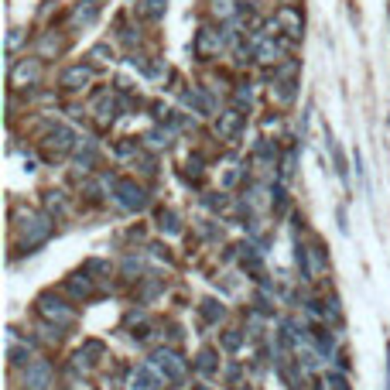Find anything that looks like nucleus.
Instances as JSON below:
<instances>
[{"label":"nucleus","mask_w":390,"mask_h":390,"mask_svg":"<svg viewBox=\"0 0 390 390\" xmlns=\"http://www.w3.org/2000/svg\"><path fill=\"white\" fill-rule=\"evenodd\" d=\"M14 230H18L21 243H24V250L28 254H35L38 247H45L48 240H52V233H55V219L45 213V209H21L18 216H14Z\"/></svg>","instance_id":"1"},{"label":"nucleus","mask_w":390,"mask_h":390,"mask_svg":"<svg viewBox=\"0 0 390 390\" xmlns=\"http://www.w3.org/2000/svg\"><path fill=\"white\" fill-rule=\"evenodd\" d=\"M35 312H38L41 322H52V325H59L62 332L76 325V308H72L65 298H59L55 291L38 294V298H35Z\"/></svg>","instance_id":"2"},{"label":"nucleus","mask_w":390,"mask_h":390,"mask_svg":"<svg viewBox=\"0 0 390 390\" xmlns=\"http://www.w3.org/2000/svg\"><path fill=\"white\" fill-rule=\"evenodd\" d=\"M151 363L165 373V380H168V384H175V387L189 384V370H192V363H189V360H185V352L175 350V346H161V350H155V352H151Z\"/></svg>","instance_id":"3"},{"label":"nucleus","mask_w":390,"mask_h":390,"mask_svg":"<svg viewBox=\"0 0 390 390\" xmlns=\"http://www.w3.org/2000/svg\"><path fill=\"white\" fill-rule=\"evenodd\" d=\"M11 89L14 93H24V89H38L41 79H45V59L38 55H24V59H11Z\"/></svg>","instance_id":"4"},{"label":"nucleus","mask_w":390,"mask_h":390,"mask_svg":"<svg viewBox=\"0 0 390 390\" xmlns=\"http://www.w3.org/2000/svg\"><path fill=\"white\" fill-rule=\"evenodd\" d=\"M113 199L123 213H144L147 209V189L137 185L134 178H113Z\"/></svg>","instance_id":"5"},{"label":"nucleus","mask_w":390,"mask_h":390,"mask_svg":"<svg viewBox=\"0 0 390 390\" xmlns=\"http://www.w3.org/2000/svg\"><path fill=\"white\" fill-rule=\"evenodd\" d=\"M76 140H79V134L72 130V127H65V123H52L48 134H45V140H41V147H45V155L52 157V161H59V157L76 155Z\"/></svg>","instance_id":"6"},{"label":"nucleus","mask_w":390,"mask_h":390,"mask_svg":"<svg viewBox=\"0 0 390 390\" xmlns=\"http://www.w3.org/2000/svg\"><path fill=\"white\" fill-rule=\"evenodd\" d=\"M21 387L24 390H52L55 387V367L48 360L35 356L24 370H21Z\"/></svg>","instance_id":"7"},{"label":"nucleus","mask_w":390,"mask_h":390,"mask_svg":"<svg viewBox=\"0 0 390 390\" xmlns=\"http://www.w3.org/2000/svg\"><path fill=\"white\" fill-rule=\"evenodd\" d=\"M59 82L65 93H86L96 82V65L93 62H72L69 69H62Z\"/></svg>","instance_id":"8"},{"label":"nucleus","mask_w":390,"mask_h":390,"mask_svg":"<svg viewBox=\"0 0 390 390\" xmlns=\"http://www.w3.org/2000/svg\"><path fill=\"white\" fill-rule=\"evenodd\" d=\"M223 48H226V38H223V31H216V28H199L192 38V55L199 62H213L223 55Z\"/></svg>","instance_id":"9"},{"label":"nucleus","mask_w":390,"mask_h":390,"mask_svg":"<svg viewBox=\"0 0 390 390\" xmlns=\"http://www.w3.org/2000/svg\"><path fill=\"white\" fill-rule=\"evenodd\" d=\"M274 24L281 28V38H288V41H298L305 35V14H301V7H294V4H281V7L274 11Z\"/></svg>","instance_id":"10"},{"label":"nucleus","mask_w":390,"mask_h":390,"mask_svg":"<svg viewBox=\"0 0 390 390\" xmlns=\"http://www.w3.org/2000/svg\"><path fill=\"white\" fill-rule=\"evenodd\" d=\"M130 390H168V380H165V373L147 360V363H140V367L130 370Z\"/></svg>","instance_id":"11"},{"label":"nucleus","mask_w":390,"mask_h":390,"mask_svg":"<svg viewBox=\"0 0 390 390\" xmlns=\"http://www.w3.org/2000/svg\"><path fill=\"white\" fill-rule=\"evenodd\" d=\"M93 113H96V123H99V127H110V123L120 117V93L99 89L96 96H93Z\"/></svg>","instance_id":"12"},{"label":"nucleus","mask_w":390,"mask_h":390,"mask_svg":"<svg viewBox=\"0 0 390 390\" xmlns=\"http://www.w3.org/2000/svg\"><path fill=\"white\" fill-rule=\"evenodd\" d=\"M96 277H89V271H76L65 277V284H62V291L69 294L72 301H89V298H96V284H93Z\"/></svg>","instance_id":"13"},{"label":"nucleus","mask_w":390,"mask_h":390,"mask_svg":"<svg viewBox=\"0 0 390 390\" xmlns=\"http://www.w3.org/2000/svg\"><path fill=\"white\" fill-rule=\"evenodd\" d=\"M192 367L199 377H219L223 373V360H219V350L216 346H202V350L195 352V360H192Z\"/></svg>","instance_id":"14"},{"label":"nucleus","mask_w":390,"mask_h":390,"mask_svg":"<svg viewBox=\"0 0 390 390\" xmlns=\"http://www.w3.org/2000/svg\"><path fill=\"white\" fill-rule=\"evenodd\" d=\"M41 209L59 223V219H65V216L72 213V202H69V195L62 192V189H48V192H41Z\"/></svg>","instance_id":"15"},{"label":"nucleus","mask_w":390,"mask_h":390,"mask_svg":"<svg viewBox=\"0 0 390 390\" xmlns=\"http://www.w3.org/2000/svg\"><path fill=\"white\" fill-rule=\"evenodd\" d=\"M240 127H243V110L230 106V110L216 113V137H219V140H233V137L240 134Z\"/></svg>","instance_id":"16"},{"label":"nucleus","mask_w":390,"mask_h":390,"mask_svg":"<svg viewBox=\"0 0 390 390\" xmlns=\"http://www.w3.org/2000/svg\"><path fill=\"white\" fill-rule=\"evenodd\" d=\"M144 140H147L151 151H168L172 140H175V127H172V123H168V127H165V123H155V127L144 134Z\"/></svg>","instance_id":"17"},{"label":"nucleus","mask_w":390,"mask_h":390,"mask_svg":"<svg viewBox=\"0 0 390 390\" xmlns=\"http://www.w3.org/2000/svg\"><path fill=\"white\" fill-rule=\"evenodd\" d=\"M308 247V267H312V281H318L322 274L329 271V254H325V247L312 240V243H305Z\"/></svg>","instance_id":"18"},{"label":"nucleus","mask_w":390,"mask_h":390,"mask_svg":"<svg viewBox=\"0 0 390 390\" xmlns=\"http://www.w3.org/2000/svg\"><path fill=\"white\" fill-rule=\"evenodd\" d=\"M294 96H298V82H274L271 86V103L274 106H291Z\"/></svg>","instance_id":"19"},{"label":"nucleus","mask_w":390,"mask_h":390,"mask_svg":"<svg viewBox=\"0 0 390 390\" xmlns=\"http://www.w3.org/2000/svg\"><path fill=\"white\" fill-rule=\"evenodd\" d=\"M59 52H62V38L55 31H45L38 38V45H35V55H38V59H55Z\"/></svg>","instance_id":"20"},{"label":"nucleus","mask_w":390,"mask_h":390,"mask_svg":"<svg viewBox=\"0 0 390 390\" xmlns=\"http://www.w3.org/2000/svg\"><path fill=\"white\" fill-rule=\"evenodd\" d=\"M294 168H298V151L294 147L281 151V157H277V182H291Z\"/></svg>","instance_id":"21"},{"label":"nucleus","mask_w":390,"mask_h":390,"mask_svg":"<svg viewBox=\"0 0 390 390\" xmlns=\"http://www.w3.org/2000/svg\"><path fill=\"white\" fill-rule=\"evenodd\" d=\"M233 106L236 110H243V113H250V106H254V82H236L233 86Z\"/></svg>","instance_id":"22"},{"label":"nucleus","mask_w":390,"mask_h":390,"mask_svg":"<svg viewBox=\"0 0 390 390\" xmlns=\"http://www.w3.org/2000/svg\"><path fill=\"white\" fill-rule=\"evenodd\" d=\"M199 315H202L209 325H219V322L226 318V308H223V301H216V298H206V301L199 305Z\"/></svg>","instance_id":"23"},{"label":"nucleus","mask_w":390,"mask_h":390,"mask_svg":"<svg viewBox=\"0 0 390 390\" xmlns=\"http://www.w3.org/2000/svg\"><path fill=\"white\" fill-rule=\"evenodd\" d=\"M96 18H99V4H93V0H82V4L72 7V24H93Z\"/></svg>","instance_id":"24"},{"label":"nucleus","mask_w":390,"mask_h":390,"mask_svg":"<svg viewBox=\"0 0 390 390\" xmlns=\"http://www.w3.org/2000/svg\"><path fill=\"white\" fill-rule=\"evenodd\" d=\"M165 11H168L165 0H140V4H137V14L144 21H161L165 18Z\"/></svg>","instance_id":"25"},{"label":"nucleus","mask_w":390,"mask_h":390,"mask_svg":"<svg viewBox=\"0 0 390 390\" xmlns=\"http://www.w3.org/2000/svg\"><path fill=\"white\" fill-rule=\"evenodd\" d=\"M155 219H157V230H161V233H168V236L182 233V223H178V216L172 213V209H157Z\"/></svg>","instance_id":"26"},{"label":"nucleus","mask_w":390,"mask_h":390,"mask_svg":"<svg viewBox=\"0 0 390 390\" xmlns=\"http://www.w3.org/2000/svg\"><path fill=\"white\" fill-rule=\"evenodd\" d=\"M144 284H140V291H134V298H137V305H147L151 298H157V294L165 291V284L161 281H155V277H140Z\"/></svg>","instance_id":"27"},{"label":"nucleus","mask_w":390,"mask_h":390,"mask_svg":"<svg viewBox=\"0 0 390 390\" xmlns=\"http://www.w3.org/2000/svg\"><path fill=\"white\" fill-rule=\"evenodd\" d=\"M243 339H247V332H240V329H223L219 332V346L226 352H240L243 350Z\"/></svg>","instance_id":"28"},{"label":"nucleus","mask_w":390,"mask_h":390,"mask_svg":"<svg viewBox=\"0 0 390 390\" xmlns=\"http://www.w3.org/2000/svg\"><path fill=\"white\" fill-rule=\"evenodd\" d=\"M329 140V151H332V165H335V175L342 178L346 185H350V168H346V157H342V151H339V144H335V137H325Z\"/></svg>","instance_id":"29"},{"label":"nucleus","mask_w":390,"mask_h":390,"mask_svg":"<svg viewBox=\"0 0 390 390\" xmlns=\"http://www.w3.org/2000/svg\"><path fill=\"white\" fill-rule=\"evenodd\" d=\"M271 206L277 216L288 213V189H284V182H274L271 185Z\"/></svg>","instance_id":"30"},{"label":"nucleus","mask_w":390,"mask_h":390,"mask_svg":"<svg viewBox=\"0 0 390 390\" xmlns=\"http://www.w3.org/2000/svg\"><path fill=\"white\" fill-rule=\"evenodd\" d=\"M209 11H213L219 21H230V18L240 14V4H233V0H213V4H209Z\"/></svg>","instance_id":"31"},{"label":"nucleus","mask_w":390,"mask_h":390,"mask_svg":"<svg viewBox=\"0 0 390 390\" xmlns=\"http://www.w3.org/2000/svg\"><path fill=\"white\" fill-rule=\"evenodd\" d=\"M298 59H284L274 69V82H298Z\"/></svg>","instance_id":"32"},{"label":"nucleus","mask_w":390,"mask_h":390,"mask_svg":"<svg viewBox=\"0 0 390 390\" xmlns=\"http://www.w3.org/2000/svg\"><path fill=\"white\" fill-rule=\"evenodd\" d=\"M322 318H325V325H339V322H342L339 298H325V301H322Z\"/></svg>","instance_id":"33"},{"label":"nucleus","mask_w":390,"mask_h":390,"mask_svg":"<svg viewBox=\"0 0 390 390\" xmlns=\"http://www.w3.org/2000/svg\"><path fill=\"white\" fill-rule=\"evenodd\" d=\"M294 264L301 271V281H312V267H308V247L305 243H294Z\"/></svg>","instance_id":"34"},{"label":"nucleus","mask_w":390,"mask_h":390,"mask_svg":"<svg viewBox=\"0 0 390 390\" xmlns=\"http://www.w3.org/2000/svg\"><path fill=\"white\" fill-rule=\"evenodd\" d=\"M79 352H82L89 363H96V360H103V356H106V346H103L99 339H86V342L79 346Z\"/></svg>","instance_id":"35"},{"label":"nucleus","mask_w":390,"mask_h":390,"mask_svg":"<svg viewBox=\"0 0 390 390\" xmlns=\"http://www.w3.org/2000/svg\"><path fill=\"white\" fill-rule=\"evenodd\" d=\"M24 45H28V31H24V28H11V35H7V52L18 59V52Z\"/></svg>","instance_id":"36"},{"label":"nucleus","mask_w":390,"mask_h":390,"mask_svg":"<svg viewBox=\"0 0 390 390\" xmlns=\"http://www.w3.org/2000/svg\"><path fill=\"white\" fill-rule=\"evenodd\" d=\"M89 59H93V65H103V62H113V48H110L106 41H99V45H93V48H89Z\"/></svg>","instance_id":"37"},{"label":"nucleus","mask_w":390,"mask_h":390,"mask_svg":"<svg viewBox=\"0 0 390 390\" xmlns=\"http://www.w3.org/2000/svg\"><path fill=\"white\" fill-rule=\"evenodd\" d=\"M140 271H144V260L137 254H130L123 260V274H127V281H140Z\"/></svg>","instance_id":"38"},{"label":"nucleus","mask_w":390,"mask_h":390,"mask_svg":"<svg viewBox=\"0 0 390 390\" xmlns=\"http://www.w3.org/2000/svg\"><path fill=\"white\" fill-rule=\"evenodd\" d=\"M315 342H318V352H322V356H332V350H335V339H332L329 329L315 332Z\"/></svg>","instance_id":"39"},{"label":"nucleus","mask_w":390,"mask_h":390,"mask_svg":"<svg viewBox=\"0 0 390 390\" xmlns=\"http://www.w3.org/2000/svg\"><path fill=\"white\" fill-rule=\"evenodd\" d=\"M209 209H216V213H223L226 206H230V195L226 192H206V199H202Z\"/></svg>","instance_id":"40"},{"label":"nucleus","mask_w":390,"mask_h":390,"mask_svg":"<svg viewBox=\"0 0 390 390\" xmlns=\"http://www.w3.org/2000/svg\"><path fill=\"white\" fill-rule=\"evenodd\" d=\"M325 384H329L332 390H350V380H346V373L342 370H329L325 373Z\"/></svg>","instance_id":"41"},{"label":"nucleus","mask_w":390,"mask_h":390,"mask_svg":"<svg viewBox=\"0 0 390 390\" xmlns=\"http://www.w3.org/2000/svg\"><path fill=\"white\" fill-rule=\"evenodd\" d=\"M240 363H230V367H226V370H223V377H226V384H230V387L233 390H240Z\"/></svg>","instance_id":"42"},{"label":"nucleus","mask_w":390,"mask_h":390,"mask_svg":"<svg viewBox=\"0 0 390 390\" xmlns=\"http://www.w3.org/2000/svg\"><path fill=\"white\" fill-rule=\"evenodd\" d=\"M82 271H89V274H106V271H110V264H106V260H99V257H93V260H86V264H82Z\"/></svg>","instance_id":"43"},{"label":"nucleus","mask_w":390,"mask_h":390,"mask_svg":"<svg viewBox=\"0 0 390 390\" xmlns=\"http://www.w3.org/2000/svg\"><path fill=\"white\" fill-rule=\"evenodd\" d=\"M352 168H356V182L363 185V155L360 151H352Z\"/></svg>","instance_id":"44"},{"label":"nucleus","mask_w":390,"mask_h":390,"mask_svg":"<svg viewBox=\"0 0 390 390\" xmlns=\"http://www.w3.org/2000/svg\"><path fill=\"white\" fill-rule=\"evenodd\" d=\"M335 219H339V230H342V233H350V223H346V209H342V206L335 209Z\"/></svg>","instance_id":"45"},{"label":"nucleus","mask_w":390,"mask_h":390,"mask_svg":"<svg viewBox=\"0 0 390 390\" xmlns=\"http://www.w3.org/2000/svg\"><path fill=\"white\" fill-rule=\"evenodd\" d=\"M387 390H390V346H387Z\"/></svg>","instance_id":"46"},{"label":"nucleus","mask_w":390,"mask_h":390,"mask_svg":"<svg viewBox=\"0 0 390 390\" xmlns=\"http://www.w3.org/2000/svg\"><path fill=\"white\" fill-rule=\"evenodd\" d=\"M318 390H332V387H329V384H325V380H322V387H318Z\"/></svg>","instance_id":"47"},{"label":"nucleus","mask_w":390,"mask_h":390,"mask_svg":"<svg viewBox=\"0 0 390 390\" xmlns=\"http://www.w3.org/2000/svg\"><path fill=\"white\" fill-rule=\"evenodd\" d=\"M195 390H213V387H195Z\"/></svg>","instance_id":"48"},{"label":"nucleus","mask_w":390,"mask_h":390,"mask_svg":"<svg viewBox=\"0 0 390 390\" xmlns=\"http://www.w3.org/2000/svg\"><path fill=\"white\" fill-rule=\"evenodd\" d=\"M93 4H99V0H93Z\"/></svg>","instance_id":"49"}]
</instances>
